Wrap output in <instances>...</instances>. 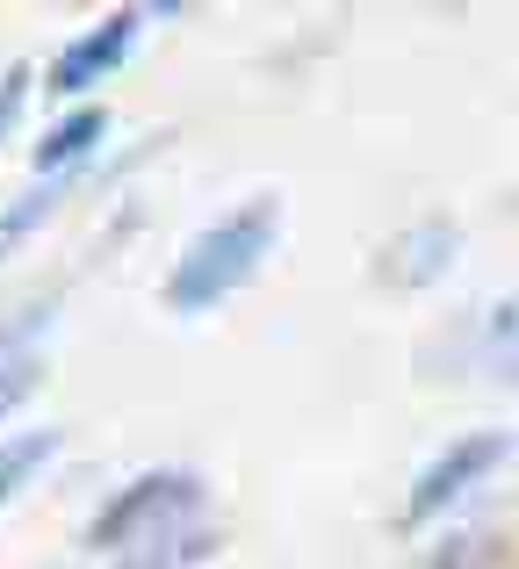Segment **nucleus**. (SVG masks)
<instances>
[{"instance_id": "f257e3e1", "label": "nucleus", "mask_w": 519, "mask_h": 569, "mask_svg": "<svg viewBox=\"0 0 519 569\" xmlns=\"http://www.w3.org/2000/svg\"><path fill=\"white\" fill-rule=\"evenodd\" d=\"M87 541L116 569H196L217 556L210 490L196 469H144L94 512Z\"/></svg>"}, {"instance_id": "f03ea898", "label": "nucleus", "mask_w": 519, "mask_h": 569, "mask_svg": "<svg viewBox=\"0 0 519 569\" xmlns=\"http://www.w3.org/2000/svg\"><path fill=\"white\" fill-rule=\"evenodd\" d=\"M275 202H246L231 209V217L202 223L196 238H188L181 252H173V274H167V303L181 310V318H196V310L224 303L231 289H246V281L260 274V260L275 252Z\"/></svg>"}, {"instance_id": "7ed1b4c3", "label": "nucleus", "mask_w": 519, "mask_h": 569, "mask_svg": "<svg viewBox=\"0 0 519 569\" xmlns=\"http://www.w3.org/2000/svg\"><path fill=\"white\" fill-rule=\"evenodd\" d=\"M506 455H512V432H462V440H448V447H440V455L419 469V483H411L405 527H426L433 512H448V505L462 498V490H477Z\"/></svg>"}, {"instance_id": "20e7f679", "label": "nucleus", "mask_w": 519, "mask_h": 569, "mask_svg": "<svg viewBox=\"0 0 519 569\" xmlns=\"http://www.w3.org/2000/svg\"><path fill=\"white\" fill-rule=\"evenodd\" d=\"M138 29H144V8H116V14H101L94 29H80L72 43H58V58H51V94H87V87L116 80V66L130 58Z\"/></svg>"}, {"instance_id": "39448f33", "label": "nucleus", "mask_w": 519, "mask_h": 569, "mask_svg": "<svg viewBox=\"0 0 519 569\" xmlns=\"http://www.w3.org/2000/svg\"><path fill=\"white\" fill-rule=\"evenodd\" d=\"M455 252H462V231H455L448 217H419L382 246L376 274L390 281V289H426V281H440L455 267Z\"/></svg>"}, {"instance_id": "423d86ee", "label": "nucleus", "mask_w": 519, "mask_h": 569, "mask_svg": "<svg viewBox=\"0 0 519 569\" xmlns=\"http://www.w3.org/2000/svg\"><path fill=\"white\" fill-rule=\"evenodd\" d=\"M455 347H462L469 368H483L498 389H519V296H506V303H483L469 325H455Z\"/></svg>"}, {"instance_id": "0eeeda50", "label": "nucleus", "mask_w": 519, "mask_h": 569, "mask_svg": "<svg viewBox=\"0 0 519 569\" xmlns=\"http://www.w3.org/2000/svg\"><path fill=\"white\" fill-rule=\"evenodd\" d=\"M37 332H43V310H22V318L0 325V418L43 382V353H37Z\"/></svg>"}, {"instance_id": "6e6552de", "label": "nucleus", "mask_w": 519, "mask_h": 569, "mask_svg": "<svg viewBox=\"0 0 519 569\" xmlns=\"http://www.w3.org/2000/svg\"><path fill=\"white\" fill-rule=\"evenodd\" d=\"M101 130H109V116H101V109H72L66 123H51V138L37 144V173H43V181H51V173H72L101 144Z\"/></svg>"}, {"instance_id": "1a4fd4ad", "label": "nucleus", "mask_w": 519, "mask_h": 569, "mask_svg": "<svg viewBox=\"0 0 519 569\" xmlns=\"http://www.w3.org/2000/svg\"><path fill=\"white\" fill-rule=\"evenodd\" d=\"M66 188H72V173H58V181H37V188H22L8 209H0V260H8V252L22 246V238L37 231V223L51 217L58 202H66Z\"/></svg>"}, {"instance_id": "9d476101", "label": "nucleus", "mask_w": 519, "mask_h": 569, "mask_svg": "<svg viewBox=\"0 0 519 569\" xmlns=\"http://www.w3.org/2000/svg\"><path fill=\"white\" fill-rule=\"evenodd\" d=\"M58 455V426H37V432H8L0 440V505L14 498V490L29 483V476L43 469V461Z\"/></svg>"}, {"instance_id": "9b49d317", "label": "nucleus", "mask_w": 519, "mask_h": 569, "mask_svg": "<svg viewBox=\"0 0 519 569\" xmlns=\"http://www.w3.org/2000/svg\"><path fill=\"white\" fill-rule=\"evenodd\" d=\"M22 101H29V66H8V72H0V138L14 130V116H22Z\"/></svg>"}]
</instances>
